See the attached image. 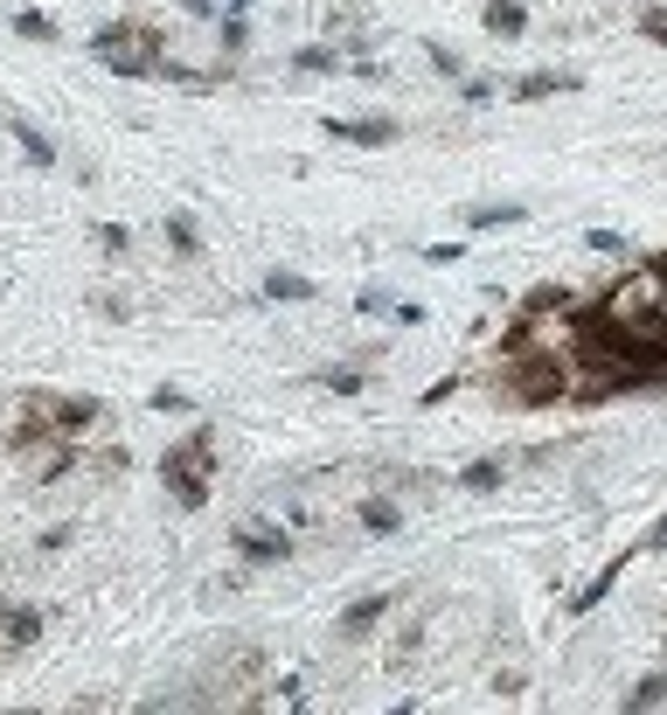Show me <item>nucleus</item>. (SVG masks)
I'll return each instance as SVG.
<instances>
[{"instance_id":"1","label":"nucleus","mask_w":667,"mask_h":715,"mask_svg":"<svg viewBox=\"0 0 667 715\" xmlns=\"http://www.w3.org/2000/svg\"><path fill=\"white\" fill-rule=\"evenodd\" d=\"M209 466H216V431H209V423H195L188 445H174V452L161 459V480H167V493H174V508H182V514L209 508Z\"/></svg>"},{"instance_id":"2","label":"nucleus","mask_w":667,"mask_h":715,"mask_svg":"<svg viewBox=\"0 0 667 715\" xmlns=\"http://www.w3.org/2000/svg\"><path fill=\"white\" fill-rule=\"evenodd\" d=\"M153 49H167V42L153 35V29H133V21H112V29L91 35V57L105 63V70H119V76H161L167 57H153Z\"/></svg>"},{"instance_id":"3","label":"nucleus","mask_w":667,"mask_h":715,"mask_svg":"<svg viewBox=\"0 0 667 715\" xmlns=\"http://www.w3.org/2000/svg\"><path fill=\"white\" fill-rule=\"evenodd\" d=\"M229 542H237V555H244V563H286V555H293V528H271V521H244L237 528V535H229Z\"/></svg>"},{"instance_id":"4","label":"nucleus","mask_w":667,"mask_h":715,"mask_svg":"<svg viewBox=\"0 0 667 715\" xmlns=\"http://www.w3.org/2000/svg\"><path fill=\"white\" fill-rule=\"evenodd\" d=\"M515 382H522V404H550V396H563L571 368H563V361H529V355L515 348Z\"/></svg>"},{"instance_id":"5","label":"nucleus","mask_w":667,"mask_h":715,"mask_svg":"<svg viewBox=\"0 0 667 715\" xmlns=\"http://www.w3.org/2000/svg\"><path fill=\"white\" fill-rule=\"evenodd\" d=\"M42 404V417L57 423V438H70V431H91L98 417H105V404H98V396H35Z\"/></svg>"},{"instance_id":"6","label":"nucleus","mask_w":667,"mask_h":715,"mask_svg":"<svg viewBox=\"0 0 667 715\" xmlns=\"http://www.w3.org/2000/svg\"><path fill=\"white\" fill-rule=\"evenodd\" d=\"M390 591H369V597H355L348 604V612H341V625H334V632H341V640H369V632L382 625V619H390Z\"/></svg>"},{"instance_id":"7","label":"nucleus","mask_w":667,"mask_h":715,"mask_svg":"<svg viewBox=\"0 0 667 715\" xmlns=\"http://www.w3.org/2000/svg\"><path fill=\"white\" fill-rule=\"evenodd\" d=\"M327 140H348V146H390V140H397V119H327Z\"/></svg>"},{"instance_id":"8","label":"nucleus","mask_w":667,"mask_h":715,"mask_svg":"<svg viewBox=\"0 0 667 715\" xmlns=\"http://www.w3.org/2000/svg\"><path fill=\"white\" fill-rule=\"evenodd\" d=\"M35 640H42L35 604H0V646H35Z\"/></svg>"},{"instance_id":"9","label":"nucleus","mask_w":667,"mask_h":715,"mask_svg":"<svg viewBox=\"0 0 667 715\" xmlns=\"http://www.w3.org/2000/svg\"><path fill=\"white\" fill-rule=\"evenodd\" d=\"M619 570H626V555H612V563H605V570L592 576V584H584V591L571 597V619H584V612H598V604L612 597V584H619Z\"/></svg>"},{"instance_id":"10","label":"nucleus","mask_w":667,"mask_h":715,"mask_svg":"<svg viewBox=\"0 0 667 715\" xmlns=\"http://www.w3.org/2000/svg\"><path fill=\"white\" fill-rule=\"evenodd\" d=\"M529 29V8H522V0H486V35H494V42H515Z\"/></svg>"},{"instance_id":"11","label":"nucleus","mask_w":667,"mask_h":715,"mask_svg":"<svg viewBox=\"0 0 667 715\" xmlns=\"http://www.w3.org/2000/svg\"><path fill=\"white\" fill-rule=\"evenodd\" d=\"M8 125H14V140H21V153H29V167H57V146H49V132H42L35 119H21V112H14Z\"/></svg>"},{"instance_id":"12","label":"nucleus","mask_w":667,"mask_h":715,"mask_svg":"<svg viewBox=\"0 0 667 715\" xmlns=\"http://www.w3.org/2000/svg\"><path fill=\"white\" fill-rule=\"evenodd\" d=\"M355 521H362V535H397V528H403V508H397V500H362V508H355Z\"/></svg>"},{"instance_id":"13","label":"nucleus","mask_w":667,"mask_h":715,"mask_svg":"<svg viewBox=\"0 0 667 715\" xmlns=\"http://www.w3.org/2000/svg\"><path fill=\"white\" fill-rule=\"evenodd\" d=\"M550 91H577V76H571V70H529L522 84H515L522 104H529V98H550Z\"/></svg>"},{"instance_id":"14","label":"nucleus","mask_w":667,"mask_h":715,"mask_svg":"<svg viewBox=\"0 0 667 715\" xmlns=\"http://www.w3.org/2000/svg\"><path fill=\"white\" fill-rule=\"evenodd\" d=\"M320 285L314 278H299V272H265V299H286V306H299V299H314Z\"/></svg>"},{"instance_id":"15","label":"nucleus","mask_w":667,"mask_h":715,"mask_svg":"<svg viewBox=\"0 0 667 715\" xmlns=\"http://www.w3.org/2000/svg\"><path fill=\"white\" fill-rule=\"evenodd\" d=\"M660 702H667V667H660V674H647V681H633L626 715H647V708H660Z\"/></svg>"},{"instance_id":"16","label":"nucleus","mask_w":667,"mask_h":715,"mask_svg":"<svg viewBox=\"0 0 667 715\" xmlns=\"http://www.w3.org/2000/svg\"><path fill=\"white\" fill-rule=\"evenodd\" d=\"M494 487H501V459H473L459 472V493H494Z\"/></svg>"},{"instance_id":"17","label":"nucleus","mask_w":667,"mask_h":715,"mask_svg":"<svg viewBox=\"0 0 667 715\" xmlns=\"http://www.w3.org/2000/svg\"><path fill=\"white\" fill-rule=\"evenodd\" d=\"M529 208H515V202H494V208H466V223L473 229H507V223H522Z\"/></svg>"},{"instance_id":"18","label":"nucleus","mask_w":667,"mask_h":715,"mask_svg":"<svg viewBox=\"0 0 667 715\" xmlns=\"http://www.w3.org/2000/svg\"><path fill=\"white\" fill-rule=\"evenodd\" d=\"M14 35H21V42H57V21H49L42 8H21V14H14Z\"/></svg>"},{"instance_id":"19","label":"nucleus","mask_w":667,"mask_h":715,"mask_svg":"<svg viewBox=\"0 0 667 715\" xmlns=\"http://www.w3.org/2000/svg\"><path fill=\"white\" fill-rule=\"evenodd\" d=\"M70 466H76V445H57V452H49V459L35 466V480H42V487H57V480H63Z\"/></svg>"},{"instance_id":"20","label":"nucleus","mask_w":667,"mask_h":715,"mask_svg":"<svg viewBox=\"0 0 667 715\" xmlns=\"http://www.w3.org/2000/svg\"><path fill=\"white\" fill-rule=\"evenodd\" d=\"M334 396H362L369 389V376H362V368H327V376H320Z\"/></svg>"},{"instance_id":"21","label":"nucleus","mask_w":667,"mask_h":715,"mask_svg":"<svg viewBox=\"0 0 667 715\" xmlns=\"http://www.w3.org/2000/svg\"><path fill=\"white\" fill-rule=\"evenodd\" d=\"M167 244L182 251V257H195V251H202V236H195V223H188V216H167Z\"/></svg>"},{"instance_id":"22","label":"nucleus","mask_w":667,"mask_h":715,"mask_svg":"<svg viewBox=\"0 0 667 715\" xmlns=\"http://www.w3.org/2000/svg\"><path fill=\"white\" fill-rule=\"evenodd\" d=\"M306 76H327V70H341V57H334V49H299V57H293Z\"/></svg>"},{"instance_id":"23","label":"nucleus","mask_w":667,"mask_h":715,"mask_svg":"<svg viewBox=\"0 0 667 715\" xmlns=\"http://www.w3.org/2000/svg\"><path fill=\"white\" fill-rule=\"evenodd\" d=\"M639 35H647V42H667V8H647V14H639Z\"/></svg>"},{"instance_id":"24","label":"nucleus","mask_w":667,"mask_h":715,"mask_svg":"<svg viewBox=\"0 0 667 715\" xmlns=\"http://www.w3.org/2000/svg\"><path fill=\"white\" fill-rule=\"evenodd\" d=\"M250 29H244V14H223V49H244Z\"/></svg>"},{"instance_id":"25","label":"nucleus","mask_w":667,"mask_h":715,"mask_svg":"<svg viewBox=\"0 0 667 715\" xmlns=\"http://www.w3.org/2000/svg\"><path fill=\"white\" fill-rule=\"evenodd\" d=\"M584 244H592L598 257H619V251H626V244H619V236H612V229H592V236H584Z\"/></svg>"},{"instance_id":"26","label":"nucleus","mask_w":667,"mask_h":715,"mask_svg":"<svg viewBox=\"0 0 667 715\" xmlns=\"http://www.w3.org/2000/svg\"><path fill=\"white\" fill-rule=\"evenodd\" d=\"M431 70H439V76H466V63H459L452 49H431Z\"/></svg>"},{"instance_id":"27","label":"nucleus","mask_w":667,"mask_h":715,"mask_svg":"<svg viewBox=\"0 0 667 715\" xmlns=\"http://www.w3.org/2000/svg\"><path fill=\"white\" fill-rule=\"evenodd\" d=\"M459 91H466V104H486V98H494V84H480V76H459Z\"/></svg>"},{"instance_id":"28","label":"nucleus","mask_w":667,"mask_h":715,"mask_svg":"<svg viewBox=\"0 0 667 715\" xmlns=\"http://www.w3.org/2000/svg\"><path fill=\"white\" fill-rule=\"evenodd\" d=\"M647 278H654V285H660V293H667V251H660V257L647 264Z\"/></svg>"},{"instance_id":"29","label":"nucleus","mask_w":667,"mask_h":715,"mask_svg":"<svg viewBox=\"0 0 667 715\" xmlns=\"http://www.w3.org/2000/svg\"><path fill=\"white\" fill-rule=\"evenodd\" d=\"M182 8H188V14H202V21H209V14H216V0H182Z\"/></svg>"},{"instance_id":"30","label":"nucleus","mask_w":667,"mask_h":715,"mask_svg":"<svg viewBox=\"0 0 667 715\" xmlns=\"http://www.w3.org/2000/svg\"><path fill=\"white\" fill-rule=\"evenodd\" d=\"M647 549H667V521H660V528H654V535H647Z\"/></svg>"},{"instance_id":"31","label":"nucleus","mask_w":667,"mask_h":715,"mask_svg":"<svg viewBox=\"0 0 667 715\" xmlns=\"http://www.w3.org/2000/svg\"><path fill=\"white\" fill-rule=\"evenodd\" d=\"M223 8H229V14H250V0H223Z\"/></svg>"}]
</instances>
